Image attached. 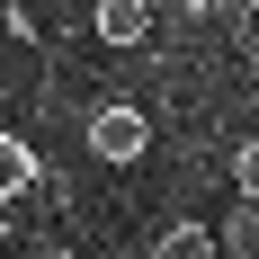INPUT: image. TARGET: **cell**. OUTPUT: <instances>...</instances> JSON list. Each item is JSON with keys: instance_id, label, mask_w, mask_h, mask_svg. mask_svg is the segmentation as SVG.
<instances>
[{"instance_id": "277c9868", "label": "cell", "mask_w": 259, "mask_h": 259, "mask_svg": "<svg viewBox=\"0 0 259 259\" xmlns=\"http://www.w3.org/2000/svg\"><path fill=\"white\" fill-rule=\"evenodd\" d=\"M233 197H241V206H259V134H250V143H233Z\"/></svg>"}, {"instance_id": "6da1fadb", "label": "cell", "mask_w": 259, "mask_h": 259, "mask_svg": "<svg viewBox=\"0 0 259 259\" xmlns=\"http://www.w3.org/2000/svg\"><path fill=\"white\" fill-rule=\"evenodd\" d=\"M80 143H90V161H107V170H125V161L152 152V116L134 99H99L90 116H80Z\"/></svg>"}, {"instance_id": "5b68a950", "label": "cell", "mask_w": 259, "mask_h": 259, "mask_svg": "<svg viewBox=\"0 0 259 259\" xmlns=\"http://www.w3.org/2000/svg\"><path fill=\"white\" fill-rule=\"evenodd\" d=\"M0 170H9V197H27V188H36V152H27L18 134L0 143Z\"/></svg>"}, {"instance_id": "3957f363", "label": "cell", "mask_w": 259, "mask_h": 259, "mask_svg": "<svg viewBox=\"0 0 259 259\" xmlns=\"http://www.w3.org/2000/svg\"><path fill=\"white\" fill-rule=\"evenodd\" d=\"M152 259H224V224L188 214V224H170V233L152 241Z\"/></svg>"}, {"instance_id": "7a4b0ae2", "label": "cell", "mask_w": 259, "mask_h": 259, "mask_svg": "<svg viewBox=\"0 0 259 259\" xmlns=\"http://www.w3.org/2000/svg\"><path fill=\"white\" fill-rule=\"evenodd\" d=\"M90 27H99V45H143L152 36V0H99Z\"/></svg>"}]
</instances>
